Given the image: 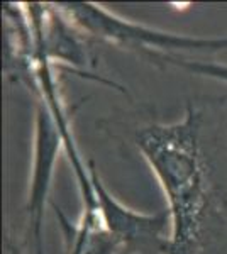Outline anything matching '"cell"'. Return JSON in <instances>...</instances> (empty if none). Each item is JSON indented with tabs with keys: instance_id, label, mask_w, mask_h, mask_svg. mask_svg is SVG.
Returning a JSON list of instances; mask_svg holds the SVG:
<instances>
[{
	"instance_id": "6da1fadb",
	"label": "cell",
	"mask_w": 227,
	"mask_h": 254,
	"mask_svg": "<svg viewBox=\"0 0 227 254\" xmlns=\"http://www.w3.org/2000/svg\"><path fill=\"white\" fill-rule=\"evenodd\" d=\"M136 146L166 198V254H227V105L188 100L180 121L148 124Z\"/></svg>"
},
{
	"instance_id": "7a4b0ae2",
	"label": "cell",
	"mask_w": 227,
	"mask_h": 254,
	"mask_svg": "<svg viewBox=\"0 0 227 254\" xmlns=\"http://www.w3.org/2000/svg\"><path fill=\"white\" fill-rule=\"evenodd\" d=\"M56 5L92 41H100V43L124 48L127 51H136L138 55L151 51L188 56L190 53L216 55V53L227 51V36L195 38V36L166 32L119 17L105 7L92 2H60Z\"/></svg>"
},
{
	"instance_id": "3957f363",
	"label": "cell",
	"mask_w": 227,
	"mask_h": 254,
	"mask_svg": "<svg viewBox=\"0 0 227 254\" xmlns=\"http://www.w3.org/2000/svg\"><path fill=\"white\" fill-rule=\"evenodd\" d=\"M86 163L100 217L107 231L121 243L122 251L127 254H166L171 229L168 210L144 214L126 207L107 190L93 159Z\"/></svg>"
},
{
	"instance_id": "277c9868",
	"label": "cell",
	"mask_w": 227,
	"mask_h": 254,
	"mask_svg": "<svg viewBox=\"0 0 227 254\" xmlns=\"http://www.w3.org/2000/svg\"><path fill=\"white\" fill-rule=\"evenodd\" d=\"M29 7L44 55L58 71L75 73L81 78H92L114 87V81L93 75L97 56L90 46L92 39L78 29L56 3H29Z\"/></svg>"
},
{
	"instance_id": "5b68a950",
	"label": "cell",
	"mask_w": 227,
	"mask_h": 254,
	"mask_svg": "<svg viewBox=\"0 0 227 254\" xmlns=\"http://www.w3.org/2000/svg\"><path fill=\"white\" fill-rule=\"evenodd\" d=\"M61 147H63V137L51 110L44 102L36 100L34 158H32V176L26 203L29 234L34 254H44V205L51 190L55 165Z\"/></svg>"
},
{
	"instance_id": "8992f818",
	"label": "cell",
	"mask_w": 227,
	"mask_h": 254,
	"mask_svg": "<svg viewBox=\"0 0 227 254\" xmlns=\"http://www.w3.org/2000/svg\"><path fill=\"white\" fill-rule=\"evenodd\" d=\"M141 56L150 60L154 64L173 66V68L183 69L187 73H192V75L216 80L221 81V83H227V63H216V61L195 60V58H190V56L164 55V53H151V51L143 53Z\"/></svg>"
},
{
	"instance_id": "52a82bcc",
	"label": "cell",
	"mask_w": 227,
	"mask_h": 254,
	"mask_svg": "<svg viewBox=\"0 0 227 254\" xmlns=\"http://www.w3.org/2000/svg\"><path fill=\"white\" fill-rule=\"evenodd\" d=\"M3 254H24L17 241L9 232V229H5V236H3Z\"/></svg>"
}]
</instances>
